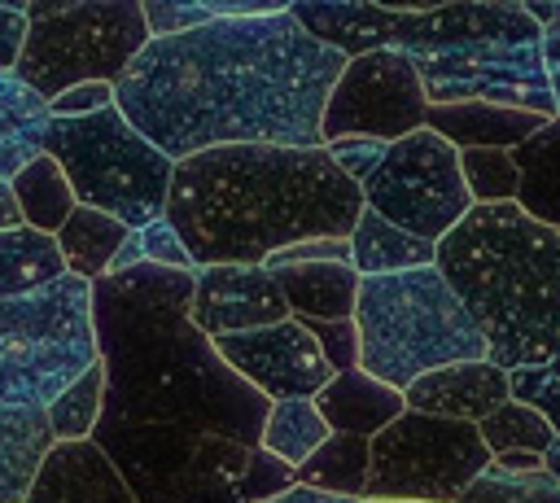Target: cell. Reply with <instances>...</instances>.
Returning a JSON list of instances; mask_svg holds the SVG:
<instances>
[{"instance_id":"6da1fadb","label":"cell","mask_w":560,"mask_h":503,"mask_svg":"<svg viewBox=\"0 0 560 503\" xmlns=\"http://www.w3.org/2000/svg\"><path fill=\"white\" fill-rule=\"evenodd\" d=\"M192 276L136 262L92 280L105 394L88 442L136 503H262L293 468L258 451L271 402L192 328Z\"/></svg>"},{"instance_id":"7a4b0ae2","label":"cell","mask_w":560,"mask_h":503,"mask_svg":"<svg viewBox=\"0 0 560 503\" xmlns=\"http://www.w3.org/2000/svg\"><path fill=\"white\" fill-rule=\"evenodd\" d=\"M346 57L289 9L214 17L149 39L114 83V109L171 162L228 144L319 149L324 101Z\"/></svg>"},{"instance_id":"3957f363","label":"cell","mask_w":560,"mask_h":503,"mask_svg":"<svg viewBox=\"0 0 560 503\" xmlns=\"http://www.w3.org/2000/svg\"><path fill=\"white\" fill-rule=\"evenodd\" d=\"M359 210V188L324 149L228 144L175 162L162 219L201 271L262 267L276 249L315 236L346 241Z\"/></svg>"},{"instance_id":"277c9868","label":"cell","mask_w":560,"mask_h":503,"mask_svg":"<svg viewBox=\"0 0 560 503\" xmlns=\"http://www.w3.org/2000/svg\"><path fill=\"white\" fill-rule=\"evenodd\" d=\"M433 267L486 337L503 372L547 367L560 354V232L516 201L472 206L438 245Z\"/></svg>"},{"instance_id":"5b68a950","label":"cell","mask_w":560,"mask_h":503,"mask_svg":"<svg viewBox=\"0 0 560 503\" xmlns=\"http://www.w3.org/2000/svg\"><path fill=\"white\" fill-rule=\"evenodd\" d=\"M350 319L359 332V372L398 394L424 372L486 359L481 328L438 267L363 276Z\"/></svg>"},{"instance_id":"8992f818","label":"cell","mask_w":560,"mask_h":503,"mask_svg":"<svg viewBox=\"0 0 560 503\" xmlns=\"http://www.w3.org/2000/svg\"><path fill=\"white\" fill-rule=\"evenodd\" d=\"M44 153L66 175L74 206L101 210L131 232L162 219L175 162L158 153L114 105L83 118H52Z\"/></svg>"},{"instance_id":"52a82bcc","label":"cell","mask_w":560,"mask_h":503,"mask_svg":"<svg viewBox=\"0 0 560 503\" xmlns=\"http://www.w3.org/2000/svg\"><path fill=\"white\" fill-rule=\"evenodd\" d=\"M96 363L92 284L61 276L35 293L0 302V407H35L74 385Z\"/></svg>"},{"instance_id":"ba28073f","label":"cell","mask_w":560,"mask_h":503,"mask_svg":"<svg viewBox=\"0 0 560 503\" xmlns=\"http://www.w3.org/2000/svg\"><path fill=\"white\" fill-rule=\"evenodd\" d=\"M26 39L13 79L52 101L79 83H118L131 57L149 44L140 0H35L22 4Z\"/></svg>"},{"instance_id":"9c48e42d","label":"cell","mask_w":560,"mask_h":503,"mask_svg":"<svg viewBox=\"0 0 560 503\" xmlns=\"http://www.w3.org/2000/svg\"><path fill=\"white\" fill-rule=\"evenodd\" d=\"M490 464L477 424L402 411L368 437L363 499L389 503H455L459 490Z\"/></svg>"},{"instance_id":"30bf717a","label":"cell","mask_w":560,"mask_h":503,"mask_svg":"<svg viewBox=\"0 0 560 503\" xmlns=\"http://www.w3.org/2000/svg\"><path fill=\"white\" fill-rule=\"evenodd\" d=\"M359 197L372 214L429 245H438L472 210L459 179V153L429 127L389 140L376 171L359 184Z\"/></svg>"},{"instance_id":"8fae6325","label":"cell","mask_w":560,"mask_h":503,"mask_svg":"<svg viewBox=\"0 0 560 503\" xmlns=\"http://www.w3.org/2000/svg\"><path fill=\"white\" fill-rule=\"evenodd\" d=\"M416 74H420L429 105L481 101V105H503V109L556 118L551 96H547V79H542L538 39H490V44L433 52V57L416 61Z\"/></svg>"},{"instance_id":"7c38bea8","label":"cell","mask_w":560,"mask_h":503,"mask_svg":"<svg viewBox=\"0 0 560 503\" xmlns=\"http://www.w3.org/2000/svg\"><path fill=\"white\" fill-rule=\"evenodd\" d=\"M424 87L416 74V61L394 52V48H376L363 57H350L324 101V118H319V149L346 136H368V140H398L407 131L424 127Z\"/></svg>"},{"instance_id":"4fadbf2b","label":"cell","mask_w":560,"mask_h":503,"mask_svg":"<svg viewBox=\"0 0 560 503\" xmlns=\"http://www.w3.org/2000/svg\"><path fill=\"white\" fill-rule=\"evenodd\" d=\"M210 346L267 402L315 398L332 381V367L324 363L315 337L298 319H280V324H267V328H254V332H236V337H214Z\"/></svg>"},{"instance_id":"5bb4252c","label":"cell","mask_w":560,"mask_h":503,"mask_svg":"<svg viewBox=\"0 0 560 503\" xmlns=\"http://www.w3.org/2000/svg\"><path fill=\"white\" fill-rule=\"evenodd\" d=\"M188 319L201 337L214 341V337H236V332L280 324L289 319V311L267 267L223 262V267H201L192 276Z\"/></svg>"},{"instance_id":"9a60e30c","label":"cell","mask_w":560,"mask_h":503,"mask_svg":"<svg viewBox=\"0 0 560 503\" xmlns=\"http://www.w3.org/2000/svg\"><path fill=\"white\" fill-rule=\"evenodd\" d=\"M499 402H508V372L494 367L490 359L424 372L420 381L402 389L407 411L438 416V420H464V424H481Z\"/></svg>"},{"instance_id":"2e32d148","label":"cell","mask_w":560,"mask_h":503,"mask_svg":"<svg viewBox=\"0 0 560 503\" xmlns=\"http://www.w3.org/2000/svg\"><path fill=\"white\" fill-rule=\"evenodd\" d=\"M26 503H136L92 442H57Z\"/></svg>"},{"instance_id":"e0dca14e","label":"cell","mask_w":560,"mask_h":503,"mask_svg":"<svg viewBox=\"0 0 560 503\" xmlns=\"http://www.w3.org/2000/svg\"><path fill=\"white\" fill-rule=\"evenodd\" d=\"M542 122L547 118H538V114H521V109H503V105H481V101L429 105L424 109V127L433 136H442L455 153H464V149H516Z\"/></svg>"},{"instance_id":"ac0fdd59","label":"cell","mask_w":560,"mask_h":503,"mask_svg":"<svg viewBox=\"0 0 560 503\" xmlns=\"http://www.w3.org/2000/svg\"><path fill=\"white\" fill-rule=\"evenodd\" d=\"M315 411L324 416V424L332 433H350V437H376L389 420H398L407 407H402V394L372 381L368 372L350 367V372H337L315 398Z\"/></svg>"},{"instance_id":"d6986e66","label":"cell","mask_w":560,"mask_h":503,"mask_svg":"<svg viewBox=\"0 0 560 503\" xmlns=\"http://www.w3.org/2000/svg\"><path fill=\"white\" fill-rule=\"evenodd\" d=\"M284 311L293 319H350L354 315V293L359 276L350 262H298V267H276L271 271Z\"/></svg>"},{"instance_id":"ffe728a7","label":"cell","mask_w":560,"mask_h":503,"mask_svg":"<svg viewBox=\"0 0 560 503\" xmlns=\"http://www.w3.org/2000/svg\"><path fill=\"white\" fill-rule=\"evenodd\" d=\"M48 416L35 407H0V503H26L48 451Z\"/></svg>"},{"instance_id":"44dd1931","label":"cell","mask_w":560,"mask_h":503,"mask_svg":"<svg viewBox=\"0 0 560 503\" xmlns=\"http://www.w3.org/2000/svg\"><path fill=\"white\" fill-rule=\"evenodd\" d=\"M516 166V206L560 232V118H547L529 140L512 149Z\"/></svg>"},{"instance_id":"7402d4cb","label":"cell","mask_w":560,"mask_h":503,"mask_svg":"<svg viewBox=\"0 0 560 503\" xmlns=\"http://www.w3.org/2000/svg\"><path fill=\"white\" fill-rule=\"evenodd\" d=\"M48 122V101L18 83L13 70H0V179H13L31 157L44 153Z\"/></svg>"},{"instance_id":"603a6c76","label":"cell","mask_w":560,"mask_h":503,"mask_svg":"<svg viewBox=\"0 0 560 503\" xmlns=\"http://www.w3.org/2000/svg\"><path fill=\"white\" fill-rule=\"evenodd\" d=\"M346 245H350V267H354L359 280L363 276H394V271L433 267V245L429 241H416V236L398 232L394 223H385L368 206L359 210Z\"/></svg>"},{"instance_id":"cb8c5ba5","label":"cell","mask_w":560,"mask_h":503,"mask_svg":"<svg viewBox=\"0 0 560 503\" xmlns=\"http://www.w3.org/2000/svg\"><path fill=\"white\" fill-rule=\"evenodd\" d=\"M131 236L127 223L101 214V210H88V206H74L70 219L57 227V249H61V262H66V276H79V280H101L118 254V245Z\"/></svg>"},{"instance_id":"d4e9b609","label":"cell","mask_w":560,"mask_h":503,"mask_svg":"<svg viewBox=\"0 0 560 503\" xmlns=\"http://www.w3.org/2000/svg\"><path fill=\"white\" fill-rule=\"evenodd\" d=\"M61 276H66V262H61V249L52 236H44L35 227L0 232V302L35 293Z\"/></svg>"},{"instance_id":"484cf974","label":"cell","mask_w":560,"mask_h":503,"mask_svg":"<svg viewBox=\"0 0 560 503\" xmlns=\"http://www.w3.org/2000/svg\"><path fill=\"white\" fill-rule=\"evenodd\" d=\"M13 201H18V214H22V227H35L44 236H57V227L70 219L74 210V192L66 184V175L57 171V162L48 153L31 157L13 179Z\"/></svg>"},{"instance_id":"4316f807","label":"cell","mask_w":560,"mask_h":503,"mask_svg":"<svg viewBox=\"0 0 560 503\" xmlns=\"http://www.w3.org/2000/svg\"><path fill=\"white\" fill-rule=\"evenodd\" d=\"M328 433L332 429L324 424L311 398H284V402H271L262 433H258V451H267L284 468H302L328 442Z\"/></svg>"},{"instance_id":"83f0119b","label":"cell","mask_w":560,"mask_h":503,"mask_svg":"<svg viewBox=\"0 0 560 503\" xmlns=\"http://www.w3.org/2000/svg\"><path fill=\"white\" fill-rule=\"evenodd\" d=\"M293 481L311 486V490L363 499V486H368V442L350 437V433H328V442L302 468H293Z\"/></svg>"},{"instance_id":"f1b7e54d","label":"cell","mask_w":560,"mask_h":503,"mask_svg":"<svg viewBox=\"0 0 560 503\" xmlns=\"http://www.w3.org/2000/svg\"><path fill=\"white\" fill-rule=\"evenodd\" d=\"M455 503H560V481L538 464V468H503L486 464Z\"/></svg>"},{"instance_id":"f546056e","label":"cell","mask_w":560,"mask_h":503,"mask_svg":"<svg viewBox=\"0 0 560 503\" xmlns=\"http://www.w3.org/2000/svg\"><path fill=\"white\" fill-rule=\"evenodd\" d=\"M101 394H105V372H101V363H92L74 385H66L48 402L44 416H48L52 442H88L101 420Z\"/></svg>"},{"instance_id":"4dcf8cb0","label":"cell","mask_w":560,"mask_h":503,"mask_svg":"<svg viewBox=\"0 0 560 503\" xmlns=\"http://www.w3.org/2000/svg\"><path fill=\"white\" fill-rule=\"evenodd\" d=\"M477 437L486 442L490 455H508V451H525V455H542L556 433L547 429V420L538 411H529L525 402H499L481 424H477Z\"/></svg>"},{"instance_id":"1f68e13d","label":"cell","mask_w":560,"mask_h":503,"mask_svg":"<svg viewBox=\"0 0 560 503\" xmlns=\"http://www.w3.org/2000/svg\"><path fill=\"white\" fill-rule=\"evenodd\" d=\"M459 179H464L472 206H508V201H516L512 149H464L459 153Z\"/></svg>"},{"instance_id":"d6a6232c","label":"cell","mask_w":560,"mask_h":503,"mask_svg":"<svg viewBox=\"0 0 560 503\" xmlns=\"http://www.w3.org/2000/svg\"><path fill=\"white\" fill-rule=\"evenodd\" d=\"M508 398L538 411L547 429L560 437V376H551L547 367H516L508 372Z\"/></svg>"},{"instance_id":"836d02e7","label":"cell","mask_w":560,"mask_h":503,"mask_svg":"<svg viewBox=\"0 0 560 503\" xmlns=\"http://www.w3.org/2000/svg\"><path fill=\"white\" fill-rule=\"evenodd\" d=\"M298 324H306V332L315 337V346H319L324 363L332 367V376L359 367V332H354V319H298Z\"/></svg>"},{"instance_id":"e575fe53","label":"cell","mask_w":560,"mask_h":503,"mask_svg":"<svg viewBox=\"0 0 560 503\" xmlns=\"http://www.w3.org/2000/svg\"><path fill=\"white\" fill-rule=\"evenodd\" d=\"M136 245H140V258H144V262H153V267L197 271V267H192V258H188V249L179 245V236H175V227H171L166 219H153V223L136 227Z\"/></svg>"},{"instance_id":"d590c367","label":"cell","mask_w":560,"mask_h":503,"mask_svg":"<svg viewBox=\"0 0 560 503\" xmlns=\"http://www.w3.org/2000/svg\"><path fill=\"white\" fill-rule=\"evenodd\" d=\"M324 153L332 157V166L359 188L372 171H376V162H381V153H385V140H368V136H346V140H332V144H324Z\"/></svg>"},{"instance_id":"8d00e7d4","label":"cell","mask_w":560,"mask_h":503,"mask_svg":"<svg viewBox=\"0 0 560 503\" xmlns=\"http://www.w3.org/2000/svg\"><path fill=\"white\" fill-rule=\"evenodd\" d=\"M114 105V87L109 83H79V87H66L61 96L48 101V114L52 118H83V114H96Z\"/></svg>"},{"instance_id":"74e56055","label":"cell","mask_w":560,"mask_h":503,"mask_svg":"<svg viewBox=\"0 0 560 503\" xmlns=\"http://www.w3.org/2000/svg\"><path fill=\"white\" fill-rule=\"evenodd\" d=\"M26 39V13L22 4H0V70H13Z\"/></svg>"},{"instance_id":"f35d334b","label":"cell","mask_w":560,"mask_h":503,"mask_svg":"<svg viewBox=\"0 0 560 503\" xmlns=\"http://www.w3.org/2000/svg\"><path fill=\"white\" fill-rule=\"evenodd\" d=\"M538 57H542V79H547L551 109H556V118H560V26H547V31H542Z\"/></svg>"},{"instance_id":"ab89813d","label":"cell","mask_w":560,"mask_h":503,"mask_svg":"<svg viewBox=\"0 0 560 503\" xmlns=\"http://www.w3.org/2000/svg\"><path fill=\"white\" fill-rule=\"evenodd\" d=\"M262 503H359V499H346V494H328V490H311V486H289V490H280V494H271V499H262Z\"/></svg>"},{"instance_id":"60d3db41","label":"cell","mask_w":560,"mask_h":503,"mask_svg":"<svg viewBox=\"0 0 560 503\" xmlns=\"http://www.w3.org/2000/svg\"><path fill=\"white\" fill-rule=\"evenodd\" d=\"M13 227H22V214H18V201H13L9 179H0V232H13Z\"/></svg>"},{"instance_id":"b9f144b4","label":"cell","mask_w":560,"mask_h":503,"mask_svg":"<svg viewBox=\"0 0 560 503\" xmlns=\"http://www.w3.org/2000/svg\"><path fill=\"white\" fill-rule=\"evenodd\" d=\"M525 13H529L542 31H547V26H560V4H538V0H534V4H525Z\"/></svg>"},{"instance_id":"7bdbcfd3","label":"cell","mask_w":560,"mask_h":503,"mask_svg":"<svg viewBox=\"0 0 560 503\" xmlns=\"http://www.w3.org/2000/svg\"><path fill=\"white\" fill-rule=\"evenodd\" d=\"M542 468H547V472H551V477L560 481V437H556V442H551V446L542 451Z\"/></svg>"},{"instance_id":"ee69618b","label":"cell","mask_w":560,"mask_h":503,"mask_svg":"<svg viewBox=\"0 0 560 503\" xmlns=\"http://www.w3.org/2000/svg\"><path fill=\"white\" fill-rule=\"evenodd\" d=\"M547 372H551V376H560V354H556V359L547 363Z\"/></svg>"},{"instance_id":"f6af8a7d","label":"cell","mask_w":560,"mask_h":503,"mask_svg":"<svg viewBox=\"0 0 560 503\" xmlns=\"http://www.w3.org/2000/svg\"><path fill=\"white\" fill-rule=\"evenodd\" d=\"M359 503H389V499H359Z\"/></svg>"}]
</instances>
